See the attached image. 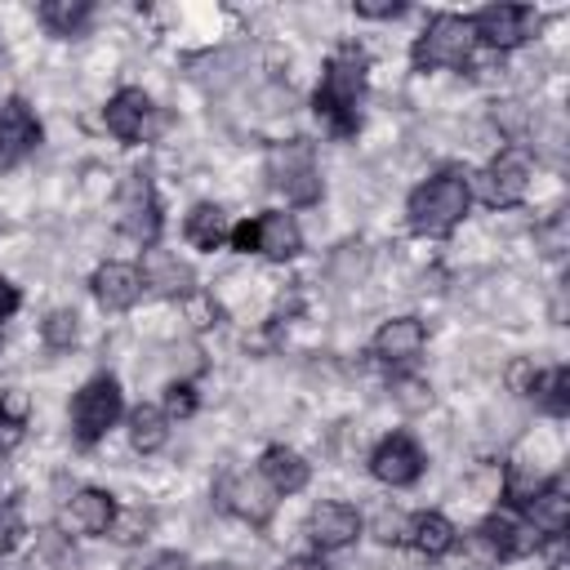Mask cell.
I'll return each instance as SVG.
<instances>
[{"instance_id":"30","label":"cell","mask_w":570,"mask_h":570,"mask_svg":"<svg viewBox=\"0 0 570 570\" xmlns=\"http://www.w3.org/2000/svg\"><path fill=\"white\" fill-rule=\"evenodd\" d=\"M566 236H570V218H566V214H557L552 223H543V227H539L543 254H561V249H566Z\"/></svg>"},{"instance_id":"29","label":"cell","mask_w":570,"mask_h":570,"mask_svg":"<svg viewBox=\"0 0 570 570\" xmlns=\"http://www.w3.org/2000/svg\"><path fill=\"white\" fill-rule=\"evenodd\" d=\"M405 534H410V521H405L401 512H387V508H383V512L374 517V539H379V543H401Z\"/></svg>"},{"instance_id":"24","label":"cell","mask_w":570,"mask_h":570,"mask_svg":"<svg viewBox=\"0 0 570 570\" xmlns=\"http://www.w3.org/2000/svg\"><path fill=\"white\" fill-rule=\"evenodd\" d=\"M423 557H445L454 548V525L441 517V512H419L410 521V534H405Z\"/></svg>"},{"instance_id":"27","label":"cell","mask_w":570,"mask_h":570,"mask_svg":"<svg viewBox=\"0 0 570 570\" xmlns=\"http://www.w3.org/2000/svg\"><path fill=\"white\" fill-rule=\"evenodd\" d=\"M40 334H45V343L49 347H71L76 343V312L71 307H58V312H49L45 316V325H40Z\"/></svg>"},{"instance_id":"12","label":"cell","mask_w":570,"mask_h":570,"mask_svg":"<svg viewBox=\"0 0 570 570\" xmlns=\"http://www.w3.org/2000/svg\"><path fill=\"white\" fill-rule=\"evenodd\" d=\"M249 249H258V254H267V258H276V263L294 258V254L303 249L298 218L285 214V209H267V214H258V218L249 223Z\"/></svg>"},{"instance_id":"32","label":"cell","mask_w":570,"mask_h":570,"mask_svg":"<svg viewBox=\"0 0 570 570\" xmlns=\"http://www.w3.org/2000/svg\"><path fill=\"white\" fill-rule=\"evenodd\" d=\"M356 13L361 18H396V13H405V4L401 0H356Z\"/></svg>"},{"instance_id":"33","label":"cell","mask_w":570,"mask_h":570,"mask_svg":"<svg viewBox=\"0 0 570 570\" xmlns=\"http://www.w3.org/2000/svg\"><path fill=\"white\" fill-rule=\"evenodd\" d=\"M543 561H548V570H570L566 534H548V543H543Z\"/></svg>"},{"instance_id":"5","label":"cell","mask_w":570,"mask_h":570,"mask_svg":"<svg viewBox=\"0 0 570 570\" xmlns=\"http://www.w3.org/2000/svg\"><path fill=\"white\" fill-rule=\"evenodd\" d=\"M120 410H125V401H120V383L116 379H89L80 392H76V401H71V432H76V441L80 445H94L98 436H107V428L120 419Z\"/></svg>"},{"instance_id":"14","label":"cell","mask_w":570,"mask_h":570,"mask_svg":"<svg viewBox=\"0 0 570 570\" xmlns=\"http://www.w3.org/2000/svg\"><path fill=\"white\" fill-rule=\"evenodd\" d=\"M356 534H361V512L347 503H321L307 517V539L316 552H338V548L356 543Z\"/></svg>"},{"instance_id":"20","label":"cell","mask_w":570,"mask_h":570,"mask_svg":"<svg viewBox=\"0 0 570 570\" xmlns=\"http://www.w3.org/2000/svg\"><path fill=\"white\" fill-rule=\"evenodd\" d=\"M481 539H485V548H490L494 557H525V552L534 548V530H530L521 517H508V512L485 517Z\"/></svg>"},{"instance_id":"15","label":"cell","mask_w":570,"mask_h":570,"mask_svg":"<svg viewBox=\"0 0 570 570\" xmlns=\"http://www.w3.org/2000/svg\"><path fill=\"white\" fill-rule=\"evenodd\" d=\"M142 272L134 263H102L94 272V298L107 307V312H129L138 298H142Z\"/></svg>"},{"instance_id":"26","label":"cell","mask_w":570,"mask_h":570,"mask_svg":"<svg viewBox=\"0 0 570 570\" xmlns=\"http://www.w3.org/2000/svg\"><path fill=\"white\" fill-rule=\"evenodd\" d=\"M89 13H94L89 0H45V4H40V22H45L53 36H76Z\"/></svg>"},{"instance_id":"38","label":"cell","mask_w":570,"mask_h":570,"mask_svg":"<svg viewBox=\"0 0 570 570\" xmlns=\"http://www.w3.org/2000/svg\"><path fill=\"white\" fill-rule=\"evenodd\" d=\"M281 570H330V566H325L321 557H289Z\"/></svg>"},{"instance_id":"35","label":"cell","mask_w":570,"mask_h":570,"mask_svg":"<svg viewBox=\"0 0 570 570\" xmlns=\"http://www.w3.org/2000/svg\"><path fill=\"white\" fill-rule=\"evenodd\" d=\"M138 570H187V557H178V552H156V557H147Z\"/></svg>"},{"instance_id":"21","label":"cell","mask_w":570,"mask_h":570,"mask_svg":"<svg viewBox=\"0 0 570 570\" xmlns=\"http://www.w3.org/2000/svg\"><path fill=\"white\" fill-rule=\"evenodd\" d=\"M183 236L196 245V249H218L223 240H232V223H227V214L218 209V205H196L191 214H187V223H183Z\"/></svg>"},{"instance_id":"13","label":"cell","mask_w":570,"mask_h":570,"mask_svg":"<svg viewBox=\"0 0 570 570\" xmlns=\"http://www.w3.org/2000/svg\"><path fill=\"white\" fill-rule=\"evenodd\" d=\"M423 343H428V330H423L419 316H392V321H383V325L374 330L370 352H374L383 365H410V361L423 352Z\"/></svg>"},{"instance_id":"3","label":"cell","mask_w":570,"mask_h":570,"mask_svg":"<svg viewBox=\"0 0 570 570\" xmlns=\"http://www.w3.org/2000/svg\"><path fill=\"white\" fill-rule=\"evenodd\" d=\"M476 49V36H472V22L459 18V13H436L423 36L414 40V67L419 71H441V67H463Z\"/></svg>"},{"instance_id":"17","label":"cell","mask_w":570,"mask_h":570,"mask_svg":"<svg viewBox=\"0 0 570 570\" xmlns=\"http://www.w3.org/2000/svg\"><path fill=\"white\" fill-rule=\"evenodd\" d=\"M111 517H116V503L107 490H76L58 521L67 534H102L111 525Z\"/></svg>"},{"instance_id":"7","label":"cell","mask_w":570,"mask_h":570,"mask_svg":"<svg viewBox=\"0 0 570 570\" xmlns=\"http://www.w3.org/2000/svg\"><path fill=\"white\" fill-rule=\"evenodd\" d=\"M116 209H120V232L129 240H138V245H151L156 240V232H160V205H156V191H151L147 174H129L125 178Z\"/></svg>"},{"instance_id":"9","label":"cell","mask_w":570,"mask_h":570,"mask_svg":"<svg viewBox=\"0 0 570 570\" xmlns=\"http://www.w3.org/2000/svg\"><path fill=\"white\" fill-rule=\"evenodd\" d=\"M472 22V36L481 40V45H490V49H517L525 36H530V22H534V13L525 9V4H485L476 18H468Z\"/></svg>"},{"instance_id":"28","label":"cell","mask_w":570,"mask_h":570,"mask_svg":"<svg viewBox=\"0 0 570 570\" xmlns=\"http://www.w3.org/2000/svg\"><path fill=\"white\" fill-rule=\"evenodd\" d=\"M107 530H111V539H120V543H134V539H147V512H138V508H134V512H125V517L116 512Z\"/></svg>"},{"instance_id":"22","label":"cell","mask_w":570,"mask_h":570,"mask_svg":"<svg viewBox=\"0 0 570 570\" xmlns=\"http://www.w3.org/2000/svg\"><path fill=\"white\" fill-rule=\"evenodd\" d=\"M169 441V414L160 405H138L129 414V445L138 454H156Z\"/></svg>"},{"instance_id":"34","label":"cell","mask_w":570,"mask_h":570,"mask_svg":"<svg viewBox=\"0 0 570 570\" xmlns=\"http://www.w3.org/2000/svg\"><path fill=\"white\" fill-rule=\"evenodd\" d=\"M165 414H169V419H174V414H191V387H187V383H174V387H169Z\"/></svg>"},{"instance_id":"2","label":"cell","mask_w":570,"mask_h":570,"mask_svg":"<svg viewBox=\"0 0 570 570\" xmlns=\"http://www.w3.org/2000/svg\"><path fill=\"white\" fill-rule=\"evenodd\" d=\"M361 85H365V71H361V58L352 49L334 53L325 76H321V89H316V116H325L338 134H352L356 129V102H361Z\"/></svg>"},{"instance_id":"10","label":"cell","mask_w":570,"mask_h":570,"mask_svg":"<svg viewBox=\"0 0 570 570\" xmlns=\"http://www.w3.org/2000/svg\"><path fill=\"white\" fill-rule=\"evenodd\" d=\"M40 142V120L22 98H4L0 102V169L18 165L22 156H31Z\"/></svg>"},{"instance_id":"36","label":"cell","mask_w":570,"mask_h":570,"mask_svg":"<svg viewBox=\"0 0 570 570\" xmlns=\"http://www.w3.org/2000/svg\"><path fill=\"white\" fill-rule=\"evenodd\" d=\"M534 374H539V370H534L530 361H517V365H512V387H517V392H530Z\"/></svg>"},{"instance_id":"4","label":"cell","mask_w":570,"mask_h":570,"mask_svg":"<svg viewBox=\"0 0 570 570\" xmlns=\"http://www.w3.org/2000/svg\"><path fill=\"white\" fill-rule=\"evenodd\" d=\"M267 183L289 200V205H316L321 200V174L316 156L307 142H276L267 151Z\"/></svg>"},{"instance_id":"8","label":"cell","mask_w":570,"mask_h":570,"mask_svg":"<svg viewBox=\"0 0 570 570\" xmlns=\"http://www.w3.org/2000/svg\"><path fill=\"white\" fill-rule=\"evenodd\" d=\"M370 472H374V481H383V485H414L419 476H423V450L405 436V432H392V436H383L379 445H374V454H370Z\"/></svg>"},{"instance_id":"23","label":"cell","mask_w":570,"mask_h":570,"mask_svg":"<svg viewBox=\"0 0 570 570\" xmlns=\"http://www.w3.org/2000/svg\"><path fill=\"white\" fill-rule=\"evenodd\" d=\"M530 396H534V405H539L543 414L561 419V414L570 410V370H566V365L539 370V374H534V383H530Z\"/></svg>"},{"instance_id":"16","label":"cell","mask_w":570,"mask_h":570,"mask_svg":"<svg viewBox=\"0 0 570 570\" xmlns=\"http://www.w3.org/2000/svg\"><path fill=\"white\" fill-rule=\"evenodd\" d=\"M147 120H151V98L142 89H120L107 107H102V125L111 138L120 142H138L147 134Z\"/></svg>"},{"instance_id":"18","label":"cell","mask_w":570,"mask_h":570,"mask_svg":"<svg viewBox=\"0 0 570 570\" xmlns=\"http://www.w3.org/2000/svg\"><path fill=\"white\" fill-rule=\"evenodd\" d=\"M258 472H263V481H267L276 494H298V490L307 485V476H312L307 459H303L298 450H289V445H272V450H263Z\"/></svg>"},{"instance_id":"37","label":"cell","mask_w":570,"mask_h":570,"mask_svg":"<svg viewBox=\"0 0 570 570\" xmlns=\"http://www.w3.org/2000/svg\"><path fill=\"white\" fill-rule=\"evenodd\" d=\"M13 312H18V289L0 276V321H4V316H13Z\"/></svg>"},{"instance_id":"11","label":"cell","mask_w":570,"mask_h":570,"mask_svg":"<svg viewBox=\"0 0 570 570\" xmlns=\"http://www.w3.org/2000/svg\"><path fill=\"white\" fill-rule=\"evenodd\" d=\"M481 191L494 209H508V205H521L525 191H530V160L521 151H503L485 174H481Z\"/></svg>"},{"instance_id":"19","label":"cell","mask_w":570,"mask_h":570,"mask_svg":"<svg viewBox=\"0 0 570 570\" xmlns=\"http://www.w3.org/2000/svg\"><path fill=\"white\" fill-rule=\"evenodd\" d=\"M521 508H525V525L539 534H566L570 525V494L561 485H539Z\"/></svg>"},{"instance_id":"31","label":"cell","mask_w":570,"mask_h":570,"mask_svg":"<svg viewBox=\"0 0 570 570\" xmlns=\"http://www.w3.org/2000/svg\"><path fill=\"white\" fill-rule=\"evenodd\" d=\"M22 428H27V419H18V414H4V410H0V454H9V450L22 441Z\"/></svg>"},{"instance_id":"1","label":"cell","mask_w":570,"mask_h":570,"mask_svg":"<svg viewBox=\"0 0 570 570\" xmlns=\"http://www.w3.org/2000/svg\"><path fill=\"white\" fill-rule=\"evenodd\" d=\"M468 200H472L468 174H463V169H441V174H432L428 183H419V187L410 191L405 214H410V227H414V232H423V236H445L450 227L463 223Z\"/></svg>"},{"instance_id":"25","label":"cell","mask_w":570,"mask_h":570,"mask_svg":"<svg viewBox=\"0 0 570 570\" xmlns=\"http://www.w3.org/2000/svg\"><path fill=\"white\" fill-rule=\"evenodd\" d=\"M187 281H191V272H187L174 254H165V249H151V254H147L142 285H156V289H165V294H183Z\"/></svg>"},{"instance_id":"6","label":"cell","mask_w":570,"mask_h":570,"mask_svg":"<svg viewBox=\"0 0 570 570\" xmlns=\"http://www.w3.org/2000/svg\"><path fill=\"white\" fill-rule=\"evenodd\" d=\"M218 503L232 517H240L249 525H263L276 512V490L263 481V472H232V476L218 481Z\"/></svg>"}]
</instances>
